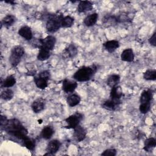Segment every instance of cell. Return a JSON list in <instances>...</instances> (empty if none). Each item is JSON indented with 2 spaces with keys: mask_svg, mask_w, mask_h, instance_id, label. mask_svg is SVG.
Listing matches in <instances>:
<instances>
[{
  "mask_svg": "<svg viewBox=\"0 0 156 156\" xmlns=\"http://www.w3.org/2000/svg\"><path fill=\"white\" fill-rule=\"evenodd\" d=\"M3 129L9 135H12L20 140H23L27 136V130L17 119L12 118L8 121Z\"/></svg>",
  "mask_w": 156,
  "mask_h": 156,
  "instance_id": "cell-1",
  "label": "cell"
},
{
  "mask_svg": "<svg viewBox=\"0 0 156 156\" xmlns=\"http://www.w3.org/2000/svg\"><path fill=\"white\" fill-rule=\"evenodd\" d=\"M97 69V66L95 65L82 66L74 73L73 78L78 82L88 81L94 75Z\"/></svg>",
  "mask_w": 156,
  "mask_h": 156,
  "instance_id": "cell-2",
  "label": "cell"
},
{
  "mask_svg": "<svg viewBox=\"0 0 156 156\" xmlns=\"http://www.w3.org/2000/svg\"><path fill=\"white\" fill-rule=\"evenodd\" d=\"M63 17L62 15L59 13L49 15L46 24L47 30L51 33L57 32L61 27V22Z\"/></svg>",
  "mask_w": 156,
  "mask_h": 156,
  "instance_id": "cell-3",
  "label": "cell"
},
{
  "mask_svg": "<svg viewBox=\"0 0 156 156\" xmlns=\"http://www.w3.org/2000/svg\"><path fill=\"white\" fill-rule=\"evenodd\" d=\"M24 54V49L21 46H14L11 51V54L9 57V62L11 65L13 67L16 66L20 62L21 57Z\"/></svg>",
  "mask_w": 156,
  "mask_h": 156,
  "instance_id": "cell-4",
  "label": "cell"
},
{
  "mask_svg": "<svg viewBox=\"0 0 156 156\" xmlns=\"http://www.w3.org/2000/svg\"><path fill=\"white\" fill-rule=\"evenodd\" d=\"M50 78V73L44 70L40 72L38 76H35L34 80L36 86L40 89H44L48 87V82Z\"/></svg>",
  "mask_w": 156,
  "mask_h": 156,
  "instance_id": "cell-5",
  "label": "cell"
},
{
  "mask_svg": "<svg viewBox=\"0 0 156 156\" xmlns=\"http://www.w3.org/2000/svg\"><path fill=\"white\" fill-rule=\"evenodd\" d=\"M82 119L83 115L80 113L76 112L74 114L70 115L65 119V121L67 124V128L74 129L76 127L79 125V123Z\"/></svg>",
  "mask_w": 156,
  "mask_h": 156,
  "instance_id": "cell-6",
  "label": "cell"
},
{
  "mask_svg": "<svg viewBox=\"0 0 156 156\" xmlns=\"http://www.w3.org/2000/svg\"><path fill=\"white\" fill-rule=\"evenodd\" d=\"M121 101V100H117V99H113L112 98H110L109 99L105 101L102 104V107L106 110H110V111H115L117 110V108L119 107Z\"/></svg>",
  "mask_w": 156,
  "mask_h": 156,
  "instance_id": "cell-7",
  "label": "cell"
},
{
  "mask_svg": "<svg viewBox=\"0 0 156 156\" xmlns=\"http://www.w3.org/2000/svg\"><path fill=\"white\" fill-rule=\"evenodd\" d=\"M77 87V83L68 79H65L62 83V89L66 93L73 92Z\"/></svg>",
  "mask_w": 156,
  "mask_h": 156,
  "instance_id": "cell-8",
  "label": "cell"
},
{
  "mask_svg": "<svg viewBox=\"0 0 156 156\" xmlns=\"http://www.w3.org/2000/svg\"><path fill=\"white\" fill-rule=\"evenodd\" d=\"M55 41L56 39L55 37L52 35L47 36L46 38L41 39V47L51 51L54 48Z\"/></svg>",
  "mask_w": 156,
  "mask_h": 156,
  "instance_id": "cell-9",
  "label": "cell"
},
{
  "mask_svg": "<svg viewBox=\"0 0 156 156\" xmlns=\"http://www.w3.org/2000/svg\"><path fill=\"white\" fill-rule=\"evenodd\" d=\"M74 130L73 136L77 141L80 142L85 139V138L86 137L87 132L85 129L83 127L79 125L77 127H76L74 129Z\"/></svg>",
  "mask_w": 156,
  "mask_h": 156,
  "instance_id": "cell-10",
  "label": "cell"
},
{
  "mask_svg": "<svg viewBox=\"0 0 156 156\" xmlns=\"http://www.w3.org/2000/svg\"><path fill=\"white\" fill-rule=\"evenodd\" d=\"M60 145H61V143L58 140H51L48 144V146L46 147V151L48 153L46 154L45 155H50V154L52 155L55 154L59 149Z\"/></svg>",
  "mask_w": 156,
  "mask_h": 156,
  "instance_id": "cell-11",
  "label": "cell"
},
{
  "mask_svg": "<svg viewBox=\"0 0 156 156\" xmlns=\"http://www.w3.org/2000/svg\"><path fill=\"white\" fill-rule=\"evenodd\" d=\"M93 8V3L88 1H81L77 6V11L80 13H83L91 11Z\"/></svg>",
  "mask_w": 156,
  "mask_h": 156,
  "instance_id": "cell-12",
  "label": "cell"
},
{
  "mask_svg": "<svg viewBox=\"0 0 156 156\" xmlns=\"http://www.w3.org/2000/svg\"><path fill=\"white\" fill-rule=\"evenodd\" d=\"M18 34L26 40H30L32 38V32L30 28L27 26H24L19 29Z\"/></svg>",
  "mask_w": 156,
  "mask_h": 156,
  "instance_id": "cell-13",
  "label": "cell"
},
{
  "mask_svg": "<svg viewBox=\"0 0 156 156\" xmlns=\"http://www.w3.org/2000/svg\"><path fill=\"white\" fill-rule=\"evenodd\" d=\"M45 103L43 99L40 98L35 100L31 105L32 109L34 113H38L41 112L44 108Z\"/></svg>",
  "mask_w": 156,
  "mask_h": 156,
  "instance_id": "cell-14",
  "label": "cell"
},
{
  "mask_svg": "<svg viewBox=\"0 0 156 156\" xmlns=\"http://www.w3.org/2000/svg\"><path fill=\"white\" fill-rule=\"evenodd\" d=\"M122 96V90L120 86L116 85L112 88L110 93V98L113 99L121 100Z\"/></svg>",
  "mask_w": 156,
  "mask_h": 156,
  "instance_id": "cell-15",
  "label": "cell"
},
{
  "mask_svg": "<svg viewBox=\"0 0 156 156\" xmlns=\"http://www.w3.org/2000/svg\"><path fill=\"white\" fill-rule=\"evenodd\" d=\"M121 58L124 62H132L134 59V54L133 50L130 48L124 49L121 54Z\"/></svg>",
  "mask_w": 156,
  "mask_h": 156,
  "instance_id": "cell-16",
  "label": "cell"
},
{
  "mask_svg": "<svg viewBox=\"0 0 156 156\" xmlns=\"http://www.w3.org/2000/svg\"><path fill=\"white\" fill-rule=\"evenodd\" d=\"M119 46V44L117 40H109L103 44L104 48L110 53L114 52Z\"/></svg>",
  "mask_w": 156,
  "mask_h": 156,
  "instance_id": "cell-17",
  "label": "cell"
},
{
  "mask_svg": "<svg viewBox=\"0 0 156 156\" xmlns=\"http://www.w3.org/2000/svg\"><path fill=\"white\" fill-rule=\"evenodd\" d=\"M102 23L104 25L106 26L107 27H109V26H112L115 24H116L117 23H118V16H114V15H107L104 17L102 20Z\"/></svg>",
  "mask_w": 156,
  "mask_h": 156,
  "instance_id": "cell-18",
  "label": "cell"
},
{
  "mask_svg": "<svg viewBox=\"0 0 156 156\" xmlns=\"http://www.w3.org/2000/svg\"><path fill=\"white\" fill-rule=\"evenodd\" d=\"M152 91L151 90H145L141 94L140 101L141 103H151L152 99Z\"/></svg>",
  "mask_w": 156,
  "mask_h": 156,
  "instance_id": "cell-19",
  "label": "cell"
},
{
  "mask_svg": "<svg viewBox=\"0 0 156 156\" xmlns=\"http://www.w3.org/2000/svg\"><path fill=\"white\" fill-rule=\"evenodd\" d=\"M98 18V14L96 13H93L92 14H90L88 16H87L84 20H83V23L86 26L90 27L94 26Z\"/></svg>",
  "mask_w": 156,
  "mask_h": 156,
  "instance_id": "cell-20",
  "label": "cell"
},
{
  "mask_svg": "<svg viewBox=\"0 0 156 156\" xmlns=\"http://www.w3.org/2000/svg\"><path fill=\"white\" fill-rule=\"evenodd\" d=\"M77 53V49L74 44H69L67 48H65L63 55L66 57L71 58L74 57Z\"/></svg>",
  "mask_w": 156,
  "mask_h": 156,
  "instance_id": "cell-21",
  "label": "cell"
},
{
  "mask_svg": "<svg viewBox=\"0 0 156 156\" xmlns=\"http://www.w3.org/2000/svg\"><path fill=\"white\" fill-rule=\"evenodd\" d=\"M80 97L78 94H73L67 97L66 102L69 106L74 107L80 103Z\"/></svg>",
  "mask_w": 156,
  "mask_h": 156,
  "instance_id": "cell-22",
  "label": "cell"
},
{
  "mask_svg": "<svg viewBox=\"0 0 156 156\" xmlns=\"http://www.w3.org/2000/svg\"><path fill=\"white\" fill-rule=\"evenodd\" d=\"M120 81V76L118 74H112L108 76L107 80V84L110 87L112 88L118 85Z\"/></svg>",
  "mask_w": 156,
  "mask_h": 156,
  "instance_id": "cell-23",
  "label": "cell"
},
{
  "mask_svg": "<svg viewBox=\"0 0 156 156\" xmlns=\"http://www.w3.org/2000/svg\"><path fill=\"white\" fill-rule=\"evenodd\" d=\"M54 133V130L51 126H48L43 129L41 132V136L45 140L50 139Z\"/></svg>",
  "mask_w": 156,
  "mask_h": 156,
  "instance_id": "cell-24",
  "label": "cell"
},
{
  "mask_svg": "<svg viewBox=\"0 0 156 156\" xmlns=\"http://www.w3.org/2000/svg\"><path fill=\"white\" fill-rule=\"evenodd\" d=\"M156 146V140L154 138H149L144 141V149L146 152H151Z\"/></svg>",
  "mask_w": 156,
  "mask_h": 156,
  "instance_id": "cell-25",
  "label": "cell"
},
{
  "mask_svg": "<svg viewBox=\"0 0 156 156\" xmlns=\"http://www.w3.org/2000/svg\"><path fill=\"white\" fill-rule=\"evenodd\" d=\"M50 57V51L44 48H40L38 54L37 55V59L40 61H44L49 58Z\"/></svg>",
  "mask_w": 156,
  "mask_h": 156,
  "instance_id": "cell-26",
  "label": "cell"
},
{
  "mask_svg": "<svg viewBox=\"0 0 156 156\" xmlns=\"http://www.w3.org/2000/svg\"><path fill=\"white\" fill-rule=\"evenodd\" d=\"M15 83V77L12 75H10L7 76L3 81H1V86L5 88H10L13 87Z\"/></svg>",
  "mask_w": 156,
  "mask_h": 156,
  "instance_id": "cell-27",
  "label": "cell"
},
{
  "mask_svg": "<svg viewBox=\"0 0 156 156\" xmlns=\"http://www.w3.org/2000/svg\"><path fill=\"white\" fill-rule=\"evenodd\" d=\"M24 146L29 150L33 151L35 147V142L34 139H32L27 136L22 140Z\"/></svg>",
  "mask_w": 156,
  "mask_h": 156,
  "instance_id": "cell-28",
  "label": "cell"
},
{
  "mask_svg": "<svg viewBox=\"0 0 156 156\" xmlns=\"http://www.w3.org/2000/svg\"><path fill=\"white\" fill-rule=\"evenodd\" d=\"M15 21V17L12 15H7L2 20L1 23L6 27H9L13 25Z\"/></svg>",
  "mask_w": 156,
  "mask_h": 156,
  "instance_id": "cell-29",
  "label": "cell"
},
{
  "mask_svg": "<svg viewBox=\"0 0 156 156\" xmlns=\"http://www.w3.org/2000/svg\"><path fill=\"white\" fill-rule=\"evenodd\" d=\"M74 24V18L70 16H66L63 17L61 22V27H70Z\"/></svg>",
  "mask_w": 156,
  "mask_h": 156,
  "instance_id": "cell-30",
  "label": "cell"
},
{
  "mask_svg": "<svg viewBox=\"0 0 156 156\" xmlns=\"http://www.w3.org/2000/svg\"><path fill=\"white\" fill-rule=\"evenodd\" d=\"M13 91L9 88H7L3 90L1 93V98L2 99L5 101L11 100L13 97Z\"/></svg>",
  "mask_w": 156,
  "mask_h": 156,
  "instance_id": "cell-31",
  "label": "cell"
},
{
  "mask_svg": "<svg viewBox=\"0 0 156 156\" xmlns=\"http://www.w3.org/2000/svg\"><path fill=\"white\" fill-rule=\"evenodd\" d=\"M143 78L146 80H155L156 79V71L148 69L143 74Z\"/></svg>",
  "mask_w": 156,
  "mask_h": 156,
  "instance_id": "cell-32",
  "label": "cell"
},
{
  "mask_svg": "<svg viewBox=\"0 0 156 156\" xmlns=\"http://www.w3.org/2000/svg\"><path fill=\"white\" fill-rule=\"evenodd\" d=\"M151 108V103H141L140 105L139 110L141 113H147Z\"/></svg>",
  "mask_w": 156,
  "mask_h": 156,
  "instance_id": "cell-33",
  "label": "cell"
},
{
  "mask_svg": "<svg viewBox=\"0 0 156 156\" xmlns=\"http://www.w3.org/2000/svg\"><path fill=\"white\" fill-rule=\"evenodd\" d=\"M116 154V151L115 149H108L105 150L102 154L101 155H104V156H107V155H110V156H115Z\"/></svg>",
  "mask_w": 156,
  "mask_h": 156,
  "instance_id": "cell-34",
  "label": "cell"
},
{
  "mask_svg": "<svg viewBox=\"0 0 156 156\" xmlns=\"http://www.w3.org/2000/svg\"><path fill=\"white\" fill-rule=\"evenodd\" d=\"M7 121H8V119L7 118V117L5 116L1 115V122H0V124H1V129L4 128V127L7 124Z\"/></svg>",
  "mask_w": 156,
  "mask_h": 156,
  "instance_id": "cell-35",
  "label": "cell"
},
{
  "mask_svg": "<svg viewBox=\"0 0 156 156\" xmlns=\"http://www.w3.org/2000/svg\"><path fill=\"white\" fill-rule=\"evenodd\" d=\"M155 35H156V33L154 32L153 34V35L151 36V37L149 39V43L154 46H155L156 45V37H155Z\"/></svg>",
  "mask_w": 156,
  "mask_h": 156,
  "instance_id": "cell-36",
  "label": "cell"
},
{
  "mask_svg": "<svg viewBox=\"0 0 156 156\" xmlns=\"http://www.w3.org/2000/svg\"><path fill=\"white\" fill-rule=\"evenodd\" d=\"M5 2L6 3H9V4H12V5H13V4H15V1H5Z\"/></svg>",
  "mask_w": 156,
  "mask_h": 156,
  "instance_id": "cell-37",
  "label": "cell"
}]
</instances>
